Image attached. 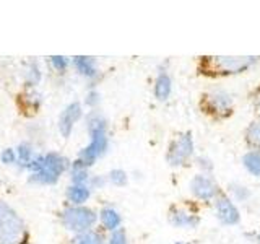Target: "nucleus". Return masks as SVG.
I'll return each instance as SVG.
<instances>
[{"label": "nucleus", "mask_w": 260, "mask_h": 244, "mask_svg": "<svg viewBox=\"0 0 260 244\" xmlns=\"http://www.w3.org/2000/svg\"><path fill=\"white\" fill-rule=\"evenodd\" d=\"M100 103H101V95H100V92H98V89H94V88H91L86 93V96H85V104L91 111H94V109H98Z\"/></svg>", "instance_id": "nucleus-26"}, {"label": "nucleus", "mask_w": 260, "mask_h": 244, "mask_svg": "<svg viewBox=\"0 0 260 244\" xmlns=\"http://www.w3.org/2000/svg\"><path fill=\"white\" fill-rule=\"evenodd\" d=\"M72 65L78 72V75H81L86 80H96L100 77V67H98L96 59L91 55L72 57Z\"/></svg>", "instance_id": "nucleus-13"}, {"label": "nucleus", "mask_w": 260, "mask_h": 244, "mask_svg": "<svg viewBox=\"0 0 260 244\" xmlns=\"http://www.w3.org/2000/svg\"><path fill=\"white\" fill-rule=\"evenodd\" d=\"M15 153H16L15 166L21 171H28L29 166L32 165V161H35L38 157V151L31 142H20L15 146Z\"/></svg>", "instance_id": "nucleus-14"}, {"label": "nucleus", "mask_w": 260, "mask_h": 244, "mask_svg": "<svg viewBox=\"0 0 260 244\" xmlns=\"http://www.w3.org/2000/svg\"><path fill=\"white\" fill-rule=\"evenodd\" d=\"M246 142L252 146V150H260V119L250 122L246 129Z\"/></svg>", "instance_id": "nucleus-21"}, {"label": "nucleus", "mask_w": 260, "mask_h": 244, "mask_svg": "<svg viewBox=\"0 0 260 244\" xmlns=\"http://www.w3.org/2000/svg\"><path fill=\"white\" fill-rule=\"evenodd\" d=\"M106 244H128L127 233L124 228H119V230L109 233V238L106 239Z\"/></svg>", "instance_id": "nucleus-25"}, {"label": "nucleus", "mask_w": 260, "mask_h": 244, "mask_svg": "<svg viewBox=\"0 0 260 244\" xmlns=\"http://www.w3.org/2000/svg\"><path fill=\"white\" fill-rule=\"evenodd\" d=\"M83 106L78 101H72L63 108L60 112L59 120H57V129L63 138H70L73 129L78 124V122L83 119Z\"/></svg>", "instance_id": "nucleus-9"}, {"label": "nucleus", "mask_w": 260, "mask_h": 244, "mask_svg": "<svg viewBox=\"0 0 260 244\" xmlns=\"http://www.w3.org/2000/svg\"><path fill=\"white\" fill-rule=\"evenodd\" d=\"M70 160L59 151L38 153L36 160L28 169V182L35 186H54L69 173Z\"/></svg>", "instance_id": "nucleus-2"}, {"label": "nucleus", "mask_w": 260, "mask_h": 244, "mask_svg": "<svg viewBox=\"0 0 260 244\" xmlns=\"http://www.w3.org/2000/svg\"><path fill=\"white\" fill-rule=\"evenodd\" d=\"M49 62H51V67L57 73H65V70L72 65V59L67 55H52L49 57Z\"/></svg>", "instance_id": "nucleus-23"}, {"label": "nucleus", "mask_w": 260, "mask_h": 244, "mask_svg": "<svg viewBox=\"0 0 260 244\" xmlns=\"http://www.w3.org/2000/svg\"><path fill=\"white\" fill-rule=\"evenodd\" d=\"M41 80H43V72H41V65L38 60H29L26 69H24V83L28 88L35 89Z\"/></svg>", "instance_id": "nucleus-18"}, {"label": "nucleus", "mask_w": 260, "mask_h": 244, "mask_svg": "<svg viewBox=\"0 0 260 244\" xmlns=\"http://www.w3.org/2000/svg\"><path fill=\"white\" fill-rule=\"evenodd\" d=\"M176 244H189V242H182V241H177Z\"/></svg>", "instance_id": "nucleus-31"}, {"label": "nucleus", "mask_w": 260, "mask_h": 244, "mask_svg": "<svg viewBox=\"0 0 260 244\" xmlns=\"http://www.w3.org/2000/svg\"><path fill=\"white\" fill-rule=\"evenodd\" d=\"M200 109L203 114L213 117L216 120H221L230 117L234 109V98L226 89L213 88L208 89L202 95L200 100Z\"/></svg>", "instance_id": "nucleus-6"}, {"label": "nucleus", "mask_w": 260, "mask_h": 244, "mask_svg": "<svg viewBox=\"0 0 260 244\" xmlns=\"http://www.w3.org/2000/svg\"><path fill=\"white\" fill-rule=\"evenodd\" d=\"M28 228L18 211L0 200V244H26Z\"/></svg>", "instance_id": "nucleus-4"}, {"label": "nucleus", "mask_w": 260, "mask_h": 244, "mask_svg": "<svg viewBox=\"0 0 260 244\" xmlns=\"http://www.w3.org/2000/svg\"><path fill=\"white\" fill-rule=\"evenodd\" d=\"M108 184V177L103 176V174H96V176H91L89 177V182L88 186L91 187V191H96V189H103V187Z\"/></svg>", "instance_id": "nucleus-29"}, {"label": "nucleus", "mask_w": 260, "mask_h": 244, "mask_svg": "<svg viewBox=\"0 0 260 244\" xmlns=\"http://www.w3.org/2000/svg\"><path fill=\"white\" fill-rule=\"evenodd\" d=\"M106 177H108V182L116 186V187H124L127 182H128V174L127 171L120 169V168H114L111 169L108 174H106Z\"/></svg>", "instance_id": "nucleus-22"}, {"label": "nucleus", "mask_w": 260, "mask_h": 244, "mask_svg": "<svg viewBox=\"0 0 260 244\" xmlns=\"http://www.w3.org/2000/svg\"><path fill=\"white\" fill-rule=\"evenodd\" d=\"M69 176H70V184H88L89 182V168L81 163L78 158H75L70 163L69 168Z\"/></svg>", "instance_id": "nucleus-17"}, {"label": "nucleus", "mask_w": 260, "mask_h": 244, "mask_svg": "<svg viewBox=\"0 0 260 244\" xmlns=\"http://www.w3.org/2000/svg\"><path fill=\"white\" fill-rule=\"evenodd\" d=\"M195 163H197V166L200 168V171L203 174H211L213 173V163H211V160H208L207 157H197L195 158Z\"/></svg>", "instance_id": "nucleus-28"}, {"label": "nucleus", "mask_w": 260, "mask_h": 244, "mask_svg": "<svg viewBox=\"0 0 260 244\" xmlns=\"http://www.w3.org/2000/svg\"><path fill=\"white\" fill-rule=\"evenodd\" d=\"M169 223L174 228H181V230H195L200 225V218L192 211L174 207L169 210Z\"/></svg>", "instance_id": "nucleus-11"}, {"label": "nucleus", "mask_w": 260, "mask_h": 244, "mask_svg": "<svg viewBox=\"0 0 260 244\" xmlns=\"http://www.w3.org/2000/svg\"><path fill=\"white\" fill-rule=\"evenodd\" d=\"M257 244H260V233L257 234Z\"/></svg>", "instance_id": "nucleus-30"}, {"label": "nucleus", "mask_w": 260, "mask_h": 244, "mask_svg": "<svg viewBox=\"0 0 260 244\" xmlns=\"http://www.w3.org/2000/svg\"><path fill=\"white\" fill-rule=\"evenodd\" d=\"M260 62L255 55H205L200 57L199 70L207 77H231L247 72Z\"/></svg>", "instance_id": "nucleus-3"}, {"label": "nucleus", "mask_w": 260, "mask_h": 244, "mask_svg": "<svg viewBox=\"0 0 260 244\" xmlns=\"http://www.w3.org/2000/svg\"><path fill=\"white\" fill-rule=\"evenodd\" d=\"M88 143L78 151V160L85 163L88 168L94 166V163L103 158L109 150V122L101 111H89L85 117Z\"/></svg>", "instance_id": "nucleus-1"}, {"label": "nucleus", "mask_w": 260, "mask_h": 244, "mask_svg": "<svg viewBox=\"0 0 260 244\" xmlns=\"http://www.w3.org/2000/svg\"><path fill=\"white\" fill-rule=\"evenodd\" d=\"M193 150H195L193 137L190 130H187V132L176 135L174 140L169 143L166 151V161L173 168L187 166L193 157Z\"/></svg>", "instance_id": "nucleus-7"}, {"label": "nucleus", "mask_w": 260, "mask_h": 244, "mask_svg": "<svg viewBox=\"0 0 260 244\" xmlns=\"http://www.w3.org/2000/svg\"><path fill=\"white\" fill-rule=\"evenodd\" d=\"M213 205H215V214L216 218L221 222L223 225L228 226H233V225H238L239 220H241V214L236 203L228 197L226 194L219 192L216 195V199L213 200Z\"/></svg>", "instance_id": "nucleus-10"}, {"label": "nucleus", "mask_w": 260, "mask_h": 244, "mask_svg": "<svg viewBox=\"0 0 260 244\" xmlns=\"http://www.w3.org/2000/svg\"><path fill=\"white\" fill-rule=\"evenodd\" d=\"M242 165L252 176L260 177V150H249L242 157Z\"/></svg>", "instance_id": "nucleus-19"}, {"label": "nucleus", "mask_w": 260, "mask_h": 244, "mask_svg": "<svg viewBox=\"0 0 260 244\" xmlns=\"http://www.w3.org/2000/svg\"><path fill=\"white\" fill-rule=\"evenodd\" d=\"M73 244H106L104 234L98 230H89L86 233L77 234L73 238Z\"/></svg>", "instance_id": "nucleus-20"}, {"label": "nucleus", "mask_w": 260, "mask_h": 244, "mask_svg": "<svg viewBox=\"0 0 260 244\" xmlns=\"http://www.w3.org/2000/svg\"><path fill=\"white\" fill-rule=\"evenodd\" d=\"M171 93H173V78H171L168 69L162 65L159 67L156 78H154V85H153V95L158 101H168Z\"/></svg>", "instance_id": "nucleus-12"}, {"label": "nucleus", "mask_w": 260, "mask_h": 244, "mask_svg": "<svg viewBox=\"0 0 260 244\" xmlns=\"http://www.w3.org/2000/svg\"><path fill=\"white\" fill-rule=\"evenodd\" d=\"M98 222L101 223L103 230L112 233L119 230V228H122V215L119 214V210L114 208L112 205H106L100 210V214H98Z\"/></svg>", "instance_id": "nucleus-15"}, {"label": "nucleus", "mask_w": 260, "mask_h": 244, "mask_svg": "<svg viewBox=\"0 0 260 244\" xmlns=\"http://www.w3.org/2000/svg\"><path fill=\"white\" fill-rule=\"evenodd\" d=\"M59 222L65 230L77 236L94 230L98 214L86 205H67L59 211Z\"/></svg>", "instance_id": "nucleus-5"}, {"label": "nucleus", "mask_w": 260, "mask_h": 244, "mask_svg": "<svg viewBox=\"0 0 260 244\" xmlns=\"http://www.w3.org/2000/svg\"><path fill=\"white\" fill-rule=\"evenodd\" d=\"M189 187H190V192L193 194V197H197L199 200H203V202L215 200L216 195L221 192L219 191L218 182L213 179V176L203 174V173L195 174L192 177Z\"/></svg>", "instance_id": "nucleus-8"}, {"label": "nucleus", "mask_w": 260, "mask_h": 244, "mask_svg": "<svg viewBox=\"0 0 260 244\" xmlns=\"http://www.w3.org/2000/svg\"><path fill=\"white\" fill-rule=\"evenodd\" d=\"M230 191H231V194L234 195V199H236V200H239V202H246V200L250 197V191L247 189L246 186H242V184H239V182H233V184L230 186Z\"/></svg>", "instance_id": "nucleus-24"}, {"label": "nucleus", "mask_w": 260, "mask_h": 244, "mask_svg": "<svg viewBox=\"0 0 260 244\" xmlns=\"http://www.w3.org/2000/svg\"><path fill=\"white\" fill-rule=\"evenodd\" d=\"M91 194L93 191L88 184H70L65 191V197H67L69 205H85Z\"/></svg>", "instance_id": "nucleus-16"}, {"label": "nucleus", "mask_w": 260, "mask_h": 244, "mask_svg": "<svg viewBox=\"0 0 260 244\" xmlns=\"http://www.w3.org/2000/svg\"><path fill=\"white\" fill-rule=\"evenodd\" d=\"M0 161H2V165H5V166H15V163H16L15 148L7 146V148H4L2 151H0Z\"/></svg>", "instance_id": "nucleus-27"}]
</instances>
